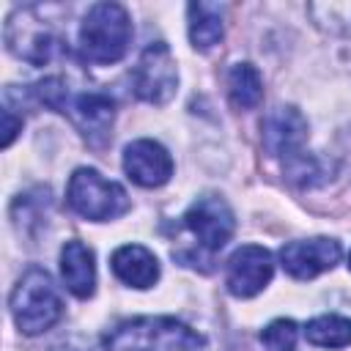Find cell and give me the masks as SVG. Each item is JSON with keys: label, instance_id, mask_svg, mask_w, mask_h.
Instances as JSON below:
<instances>
[{"label": "cell", "instance_id": "6da1fadb", "mask_svg": "<svg viewBox=\"0 0 351 351\" xmlns=\"http://www.w3.org/2000/svg\"><path fill=\"white\" fill-rule=\"evenodd\" d=\"M101 351H206V337L173 315H140L110 329Z\"/></svg>", "mask_w": 351, "mask_h": 351}, {"label": "cell", "instance_id": "7a4b0ae2", "mask_svg": "<svg viewBox=\"0 0 351 351\" xmlns=\"http://www.w3.org/2000/svg\"><path fill=\"white\" fill-rule=\"evenodd\" d=\"M14 324L22 335H41L63 318V299L47 269L30 266L8 296Z\"/></svg>", "mask_w": 351, "mask_h": 351}, {"label": "cell", "instance_id": "8992f818", "mask_svg": "<svg viewBox=\"0 0 351 351\" xmlns=\"http://www.w3.org/2000/svg\"><path fill=\"white\" fill-rule=\"evenodd\" d=\"M132 88H134V96L140 101L156 104V107L167 104L176 96L178 66H176V58L165 41H154L140 52L137 66L132 71Z\"/></svg>", "mask_w": 351, "mask_h": 351}, {"label": "cell", "instance_id": "3957f363", "mask_svg": "<svg viewBox=\"0 0 351 351\" xmlns=\"http://www.w3.org/2000/svg\"><path fill=\"white\" fill-rule=\"evenodd\" d=\"M132 41V19L121 3H96L80 25V55L88 63H118Z\"/></svg>", "mask_w": 351, "mask_h": 351}, {"label": "cell", "instance_id": "9c48e42d", "mask_svg": "<svg viewBox=\"0 0 351 351\" xmlns=\"http://www.w3.org/2000/svg\"><path fill=\"white\" fill-rule=\"evenodd\" d=\"M63 115H69V121L88 140V145L104 148L110 143V129L115 121V101L107 93H99V90L71 93Z\"/></svg>", "mask_w": 351, "mask_h": 351}, {"label": "cell", "instance_id": "7c38bea8", "mask_svg": "<svg viewBox=\"0 0 351 351\" xmlns=\"http://www.w3.org/2000/svg\"><path fill=\"white\" fill-rule=\"evenodd\" d=\"M173 156L170 151L148 137H140L123 148V170L129 181H134L143 189L165 186L173 178Z\"/></svg>", "mask_w": 351, "mask_h": 351}, {"label": "cell", "instance_id": "9a60e30c", "mask_svg": "<svg viewBox=\"0 0 351 351\" xmlns=\"http://www.w3.org/2000/svg\"><path fill=\"white\" fill-rule=\"evenodd\" d=\"M189 41L197 52L214 49L225 36V5L219 3H189Z\"/></svg>", "mask_w": 351, "mask_h": 351}, {"label": "cell", "instance_id": "5b68a950", "mask_svg": "<svg viewBox=\"0 0 351 351\" xmlns=\"http://www.w3.org/2000/svg\"><path fill=\"white\" fill-rule=\"evenodd\" d=\"M5 44L19 60H25L30 66H44L63 52V38L52 30L49 19L41 16L38 5L16 8L8 16Z\"/></svg>", "mask_w": 351, "mask_h": 351}, {"label": "cell", "instance_id": "e0dca14e", "mask_svg": "<svg viewBox=\"0 0 351 351\" xmlns=\"http://www.w3.org/2000/svg\"><path fill=\"white\" fill-rule=\"evenodd\" d=\"M304 337H307V343H313L318 348H346V346H351V318L335 315V313L318 315V318L307 321Z\"/></svg>", "mask_w": 351, "mask_h": 351}, {"label": "cell", "instance_id": "8fae6325", "mask_svg": "<svg viewBox=\"0 0 351 351\" xmlns=\"http://www.w3.org/2000/svg\"><path fill=\"white\" fill-rule=\"evenodd\" d=\"M340 255H343L340 241L315 236V239H299V241L282 244L280 263L293 280H313V277L335 269Z\"/></svg>", "mask_w": 351, "mask_h": 351}, {"label": "cell", "instance_id": "277c9868", "mask_svg": "<svg viewBox=\"0 0 351 351\" xmlns=\"http://www.w3.org/2000/svg\"><path fill=\"white\" fill-rule=\"evenodd\" d=\"M69 208L90 222H112L129 211V195L121 184L104 178L93 167H77L66 186Z\"/></svg>", "mask_w": 351, "mask_h": 351}, {"label": "cell", "instance_id": "4fadbf2b", "mask_svg": "<svg viewBox=\"0 0 351 351\" xmlns=\"http://www.w3.org/2000/svg\"><path fill=\"white\" fill-rule=\"evenodd\" d=\"M60 277L63 285L77 296V299H90L96 291V258L93 250L80 241L69 239L60 250Z\"/></svg>", "mask_w": 351, "mask_h": 351}, {"label": "cell", "instance_id": "ffe728a7", "mask_svg": "<svg viewBox=\"0 0 351 351\" xmlns=\"http://www.w3.org/2000/svg\"><path fill=\"white\" fill-rule=\"evenodd\" d=\"M19 132H22V118H16L11 107H3V148H8Z\"/></svg>", "mask_w": 351, "mask_h": 351}, {"label": "cell", "instance_id": "2e32d148", "mask_svg": "<svg viewBox=\"0 0 351 351\" xmlns=\"http://www.w3.org/2000/svg\"><path fill=\"white\" fill-rule=\"evenodd\" d=\"M228 99L236 110H255L263 101V80L252 63H236L228 71Z\"/></svg>", "mask_w": 351, "mask_h": 351}, {"label": "cell", "instance_id": "52a82bcc", "mask_svg": "<svg viewBox=\"0 0 351 351\" xmlns=\"http://www.w3.org/2000/svg\"><path fill=\"white\" fill-rule=\"evenodd\" d=\"M184 228L197 239L200 250L217 252L222 250L236 230L233 208L219 195H200L186 211H184Z\"/></svg>", "mask_w": 351, "mask_h": 351}, {"label": "cell", "instance_id": "44dd1931", "mask_svg": "<svg viewBox=\"0 0 351 351\" xmlns=\"http://www.w3.org/2000/svg\"><path fill=\"white\" fill-rule=\"evenodd\" d=\"M348 269H351V255H348Z\"/></svg>", "mask_w": 351, "mask_h": 351}, {"label": "cell", "instance_id": "ba28073f", "mask_svg": "<svg viewBox=\"0 0 351 351\" xmlns=\"http://www.w3.org/2000/svg\"><path fill=\"white\" fill-rule=\"evenodd\" d=\"M274 274V258L261 244H241L225 263V288L236 299L258 296Z\"/></svg>", "mask_w": 351, "mask_h": 351}, {"label": "cell", "instance_id": "d6986e66", "mask_svg": "<svg viewBox=\"0 0 351 351\" xmlns=\"http://www.w3.org/2000/svg\"><path fill=\"white\" fill-rule=\"evenodd\" d=\"M296 340H299V326L291 318H274L261 332V343L266 351H293Z\"/></svg>", "mask_w": 351, "mask_h": 351}, {"label": "cell", "instance_id": "30bf717a", "mask_svg": "<svg viewBox=\"0 0 351 351\" xmlns=\"http://www.w3.org/2000/svg\"><path fill=\"white\" fill-rule=\"evenodd\" d=\"M261 140H263V151L274 159H291L296 154L304 151L307 143V121L304 115L291 107V104H280L274 110H269L261 121Z\"/></svg>", "mask_w": 351, "mask_h": 351}, {"label": "cell", "instance_id": "ac0fdd59", "mask_svg": "<svg viewBox=\"0 0 351 351\" xmlns=\"http://www.w3.org/2000/svg\"><path fill=\"white\" fill-rule=\"evenodd\" d=\"M282 170L299 186H315V184H321L326 178V170H324L321 159L313 156V154H304V151L296 154V156H291V159H285L282 162Z\"/></svg>", "mask_w": 351, "mask_h": 351}, {"label": "cell", "instance_id": "5bb4252c", "mask_svg": "<svg viewBox=\"0 0 351 351\" xmlns=\"http://www.w3.org/2000/svg\"><path fill=\"white\" fill-rule=\"evenodd\" d=\"M110 266H112V274L123 285L137 288V291H145V288H151L159 280V261L143 244H123V247H118L112 252V258H110Z\"/></svg>", "mask_w": 351, "mask_h": 351}]
</instances>
